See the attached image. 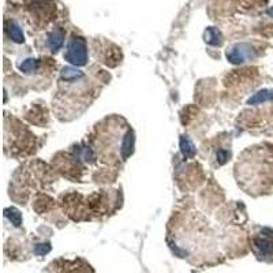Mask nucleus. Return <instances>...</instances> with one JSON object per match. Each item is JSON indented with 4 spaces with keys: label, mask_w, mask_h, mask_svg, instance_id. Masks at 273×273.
<instances>
[{
    "label": "nucleus",
    "mask_w": 273,
    "mask_h": 273,
    "mask_svg": "<svg viewBox=\"0 0 273 273\" xmlns=\"http://www.w3.org/2000/svg\"><path fill=\"white\" fill-rule=\"evenodd\" d=\"M6 33L10 36V38H11L13 41H15V43L22 44L25 41L24 31L21 29V26H19L17 22H14V21H11V22L6 21Z\"/></svg>",
    "instance_id": "39448f33"
},
{
    "label": "nucleus",
    "mask_w": 273,
    "mask_h": 273,
    "mask_svg": "<svg viewBox=\"0 0 273 273\" xmlns=\"http://www.w3.org/2000/svg\"><path fill=\"white\" fill-rule=\"evenodd\" d=\"M268 14H269V15H272V17H273V8H271V10L268 11Z\"/></svg>",
    "instance_id": "ddd939ff"
},
{
    "label": "nucleus",
    "mask_w": 273,
    "mask_h": 273,
    "mask_svg": "<svg viewBox=\"0 0 273 273\" xmlns=\"http://www.w3.org/2000/svg\"><path fill=\"white\" fill-rule=\"evenodd\" d=\"M254 56V50L248 44H236L227 50V59L232 64H241Z\"/></svg>",
    "instance_id": "7ed1b4c3"
},
{
    "label": "nucleus",
    "mask_w": 273,
    "mask_h": 273,
    "mask_svg": "<svg viewBox=\"0 0 273 273\" xmlns=\"http://www.w3.org/2000/svg\"><path fill=\"white\" fill-rule=\"evenodd\" d=\"M180 149H182L183 156L187 157V159H192L195 156V146H194V143L189 138H186V136H182L180 138Z\"/></svg>",
    "instance_id": "6e6552de"
},
{
    "label": "nucleus",
    "mask_w": 273,
    "mask_h": 273,
    "mask_svg": "<svg viewBox=\"0 0 273 273\" xmlns=\"http://www.w3.org/2000/svg\"><path fill=\"white\" fill-rule=\"evenodd\" d=\"M253 250L261 260H273V231L264 228L253 238Z\"/></svg>",
    "instance_id": "f03ea898"
},
{
    "label": "nucleus",
    "mask_w": 273,
    "mask_h": 273,
    "mask_svg": "<svg viewBox=\"0 0 273 273\" xmlns=\"http://www.w3.org/2000/svg\"><path fill=\"white\" fill-rule=\"evenodd\" d=\"M51 251V245L50 243H44V245H37L34 248V253L37 255H45Z\"/></svg>",
    "instance_id": "9b49d317"
},
{
    "label": "nucleus",
    "mask_w": 273,
    "mask_h": 273,
    "mask_svg": "<svg viewBox=\"0 0 273 273\" xmlns=\"http://www.w3.org/2000/svg\"><path fill=\"white\" fill-rule=\"evenodd\" d=\"M228 157H230V153L225 152V150H220L218 153V160L220 164H224V163L228 160Z\"/></svg>",
    "instance_id": "f8f14e48"
},
{
    "label": "nucleus",
    "mask_w": 273,
    "mask_h": 273,
    "mask_svg": "<svg viewBox=\"0 0 273 273\" xmlns=\"http://www.w3.org/2000/svg\"><path fill=\"white\" fill-rule=\"evenodd\" d=\"M6 218L11 221V223L15 225V227H19L21 223H22V216L19 211H17L15 208H10V209H6Z\"/></svg>",
    "instance_id": "9d476101"
},
{
    "label": "nucleus",
    "mask_w": 273,
    "mask_h": 273,
    "mask_svg": "<svg viewBox=\"0 0 273 273\" xmlns=\"http://www.w3.org/2000/svg\"><path fill=\"white\" fill-rule=\"evenodd\" d=\"M64 59L75 67H82L87 63V45L85 38L74 36L67 44Z\"/></svg>",
    "instance_id": "f257e3e1"
},
{
    "label": "nucleus",
    "mask_w": 273,
    "mask_h": 273,
    "mask_svg": "<svg viewBox=\"0 0 273 273\" xmlns=\"http://www.w3.org/2000/svg\"><path fill=\"white\" fill-rule=\"evenodd\" d=\"M64 44V31L62 29H55L48 34V47L52 52H57Z\"/></svg>",
    "instance_id": "20e7f679"
},
{
    "label": "nucleus",
    "mask_w": 273,
    "mask_h": 273,
    "mask_svg": "<svg viewBox=\"0 0 273 273\" xmlns=\"http://www.w3.org/2000/svg\"><path fill=\"white\" fill-rule=\"evenodd\" d=\"M37 68H38V62L36 60V59H33V57L25 59L24 62L19 64V70L24 71V73H26V74H30V73L37 71Z\"/></svg>",
    "instance_id": "1a4fd4ad"
},
{
    "label": "nucleus",
    "mask_w": 273,
    "mask_h": 273,
    "mask_svg": "<svg viewBox=\"0 0 273 273\" xmlns=\"http://www.w3.org/2000/svg\"><path fill=\"white\" fill-rule=\"evenodd\" d=\"M205 41L211 45H221L223 44V34L216 27H209L205 31Z\"/></svg>",
    "instance_id": "423d86ee"
},
{
    "label": "nucleus",
    "mask_w": 273,
    "mask_h": 273,
    "mask_svg": "<svg viewBox=\"0 0 273 273\" xmlns=\"http://www.w3.org/2000/svg\"><path fill=\"white\" fill-rule=\"evenodd\" d=\"M268 101H273V90H262L255 93L251 99L248 100L250 106H257V104H264Z\"/></svg>",
    "instance_id": "0eeeda50"
}]
</instances>
